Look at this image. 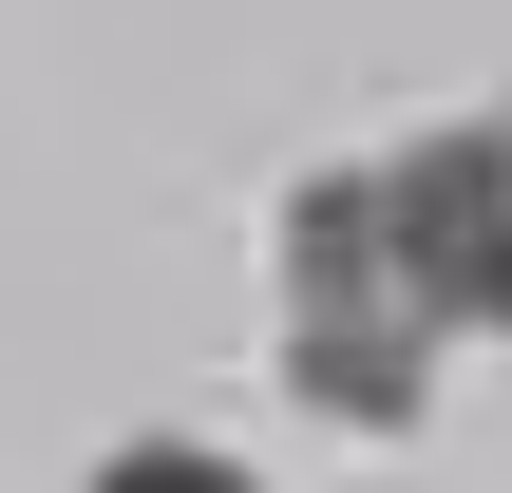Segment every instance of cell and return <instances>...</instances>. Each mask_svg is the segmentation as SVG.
<instances>
[{
	"label": "cell",
	"instance_id": "1",
	"mask_svg": "<svg viewBox=\"0 0 512 493\" xmlns=\"http://www.w3.org/2000/svg\"><path fill=\"white\" fill-rule=\"evenodd\" d=\"M512 323V114L494 133H418L380 171H323L285 209V380L361 437L418 418L437 342Z\"/></svg>",
	"mask_w": 512,
	"mask_h": 493
},
{
	"label": "cell",
	"instance_id": "2",
	"mask_svg": "<svg viewBox=\"0 0 512 493\" xmlns=\"http://www.w3.org/2000/svg\"><path fill=\"white\" fill-rule=\"evenodd\" d=\"M95 493H266V475H228V456H190V437H152V456H114Z\"/></svg>",
	"mask_w": 512,
	"mask_h": 493
}]
</instances>
